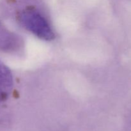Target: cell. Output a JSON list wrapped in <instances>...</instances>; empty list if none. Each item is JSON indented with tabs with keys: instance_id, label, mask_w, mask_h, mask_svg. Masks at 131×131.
<instances>
[{
	"instance_id": "obj_1",
	"label": "cell",
	"mask_w": 131,
	"mask_h": 131,
	"mask_svg": "<svg viewBox=\"0 0 131 131\" xmlns=\"http://www.w3.org/2000/svg\"><path fill=\"white\" fill-rule=\"evenodd\" d=\"M18 20L25 29L39 38L44 40H51L54 38V33L49 23L37 9H24L18 15Z\"/></svg>"
},
{
	"instance_id": "obj_3",
	"label": "cell",
	"mask_w": 131,
	"mask_h": 131,
	"mask_svg": "<svg viewBox=\"0 0 131 131\" xmlns=\"http://www.w3.org/2000/svg\"><path fill=\"white\" fill-rule=\"evenodd\" d=\"M20 44L16 35L11 33L0 24V49L3 51H14Z\"/></svg>"
},
{
	"instance_id": "obj_2",
	"label": "cell",
	"mask_w": 131,
	"mask_h": 131,
	"mask_svg": "<svg viewBox=\"0 0 131 131\" xmlns=\"http://www.w3.org/2000/svg\"><path fill=\"white\" fill-rule=\"evenodd\" d=\"M13 85L14 81L11 71L0 61V105L8 98Z\"/></svg>"
}]
</instances>
